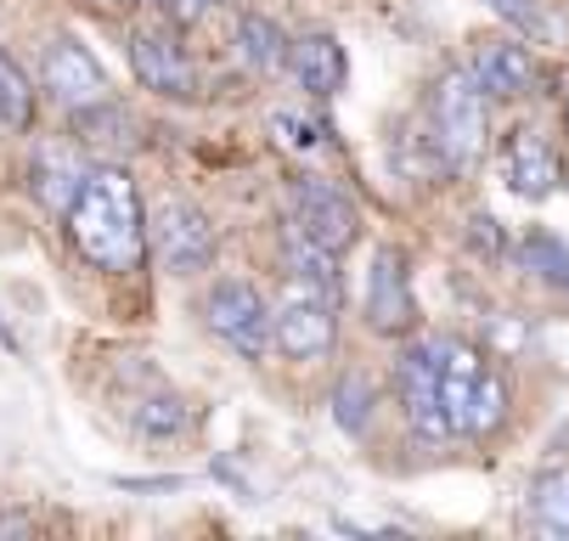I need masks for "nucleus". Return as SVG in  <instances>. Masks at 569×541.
Instances as JSON below:
<instances>
[{
    "mask_svg": "<svg viewBox=\"0 0 569 541\" xmlns=\"http://www.w3.org/2000/svg\"><path fill=\"white\" fill-rule=\"evenodd\" d=\"M141 198L136 181L119 164H97L79 187L73 209H68V231H73V249L86 254L102 271H130L147 249V231H141Z\"/></svg>",
    "mask_w": 569,
    "mask_h": 541,
    "instance_id": "1",
    "label": "nucleus"
},
{
    "mask_svg": "<svg viewBox=\"0 0 569 541\" xmlns=\"http://www.w3.org/2000/svg\"><path fill=\"white\" fill-rule=\"evenodd\" d=\"M429 119H435V136L446 147L451 170H473L485 159V147H491V97H485L473 68L440 73V86L429 97Z\"/></svg>",
    "mask_w": 569,
    "mask_h": 541,
    "instance_id": "2",
    "label": "nucleus"
},
{
    "mask_svg": "<svg viewBox=\"0 0 569 541\" xmlns=\"http://www.w3.org/2000/svg\"><path fill=\"white\" fill-rule=\"evenodd\" d=\"M271 339H277V350L288 361L328 355L333 339H339V293L288 277V293L277 299V311H271Z\"/></svg>",
    "mask_w": 569,
    "mask_h": 541,
    "instance_id": "3",
    "label": "nucleus"
},
{
    "mask_svg": "<svg viewBox=\"0 0 569 541\" xmlns=\"http://www.w3.org/2000/svg\"><path fill=\"white\" fill-rule=\"evenodd\" d=\"M203 328L237 350L242 361H260L277 339H271V304L260 299L254 282H242V277H220L209 293H203Z\"/></svg>",
    "mask_w": 569,
    "mask_h": 541,
    "instance_id": "4",
    "label": "nucleus"
},
{
    "mask_svg": "<svg viewBox=\"0 0 569 541\" xmlns=\"http://www.w3.org/2000/svg\"><path fill=\"white\" fill-rule=\"evenodd\" d=\"M214 226H209V214L198 209V203H187V198H164L152 209V254H158V266H164L170 277H198V271H209L214 266Z\"/></svg>",
    "mask_w": 569,
    "mask_h": 541,
    "instance_id": "5",
    "label": "nucleus"
},
{
    "mask_svg": "<svg viewBox=\"0 0 569 541\" xmlns=\"http://www.w3.org/2000/svg\"><path fill=\"white\" fill-rule=\"evenodd\" d=\"M395 395H400L406 423L423 440L451 434V418H446V401H440V339H418L395 355Z\"/></svg>",
    "mask_w": 569,
    "mask_h": 541,
    "instance_id": "6",
    "label": "nucleus"
},
{
    "mask_svg": "<svg viewBox=\"0 0 569 541\" xmlns=\"http://www.w3.org/2000/svg\"><path fill=\"white\" fill-rule=\"evenodd\" d=\"M361 311H367V328L378 339H406L418 328V293H412V271H406V254L395 243L372 249V266H367V288H361Z\"/></svg>",
    "mask_w": 569,
    "mask_h": 541,
    "instance_id": "7",
    "label": "nucleus"
},
{
    "mask_svg": "<svg viewBox=\"0 0 569 541\" xmlns=\"http://www.w3.org/2000/svg\"><path fill=\"white\" fill-rule=\"evenodd\" d=\"M40 86L51 91L57 108L86 113V108L108 102V68H102L86 46H79L73 34H57V40L46 46V57H40Z\"/></svg>",
    "mask_w": 569,
    "mask_h": 541,
    "instance_id": "8",
    "label": "nucleus"
},
{
    "mask_svg": "<svg viewBox=\"0 0 569 541\" xmlns=\"http://www.w3.org/2000/svg\"><path fill=\"white\" fill-rule=\"evenodd\" d=\"M305 238H316L321 249H333V254H345V249H356V238H361V214H356V203L333 187V181H321V176H299L293 181V214H288Z\"/></svg>",
    "mask_w": 569,
    "mask_h": 541,
    "instance_id": "9",
    "label": "nucleus"
},
{
    "mask_svg": "<svg viewBox=\"0 0 569 541\" xmlns=\"http://www.w3.org/2000/svg\"><path fill=\"white\" fill-rule=\"evenodd\" d=\"M130 68L147 91L170 97V102H187L198 91V68H192L176 29H136L130 34Z\"/></svg>",
    "mask_w": 569,
    "mask_h": 541,
    "instance_id": "10",
    "label": "nucleus"
},
{
    "mask_svg": "<svg viewBox=\"0 0 569 541\" xmlns=\"http://www.w3.org/2000/svg\"><path fill=\"white\" fill-rule=\"evenodd\" d=\"M502 181H508L513 198H530V203H536V198H552V187H558V152H552V141H547L536 124H525V130L508 136Z\"/></svg>",
    "mask_w": 569,
    "mask_h": 541,
    "instance_id": "11",
    "label": "nucleus"
},
{
    "mask_svg": "<svg viewBox=\"0 0 569 541\" xmlns=\"http://www.w3.org/2000/svg\"><path fill=\"white\" fill-rule=\"evenodd\" d=\"M485 350L468 344V339H440V401H446V418H451V434L468 429V401L485 378Z\"/></svg>",
    "mask_w": 569,
    "mask_h": 541,
    "instance_id": "12",
    "label": "nucleus"
},
{
    "mask_svg": "<svg viewBox=\"0 0 569 541\" xmlns=\"http://www.w3.org/2000/svg\"><path fill=\"white\" fill-rule=\"evenodd\" d=\"M473 73H479V86L491 102H513L536 86V62L519 40H485L473 51Z\"/></svg>",
    "mask_w": 569,
    "mask_h": 541,
    "instance_id": "13",
    "label": "nucleus"
},
{
    "mask_svg": "<svg viewBox=\"0 0 569 541\" xmlns=\"http://www.w3.org/2000/svg\"><path fill=\"white\" fill-rule=\"evenodd\" d=\"M86 164H79V152L73 147H40L34 152V164H29V187H34V198L51 209V214H68L73 209V198H79V187H86Z\"/></svg>",
    "mask_w": 569,
    "mask_h": 541,
    "instance_id": "14",
    "label": "nucleus"
},
{
    "mask_svg": "<svg viewBox=\"0 0 569 541\" xmlns=\"http://www.w3.org/2000/svg\"><path fill=\"white\" fill-rule=\"evenodd\" d=\"M288 68L299 73V86H305L310 97H339V91H345V46H339L333 34H321V29H310V34L293 40Z\"/></svg>",
    "mask_w": 569,
    "mask_h": 541,
    "instance_id": "15",
    "label": "nucleus"
},
{
    "mask_svg": "<svg viewBox=\"0 0 569 541\" xmlns=\"http://www.w3.org/2000/svg\"><path fill=\"white\" fill-rule=\"evenodd\" d=\"M73 130H79V147H91L97 159H124V152L136 147V124H130V113L108 97V102H97V108H86V113H73Z\"/></svg>",
    "mask_w": 569,
    "mask_h": 541,
    "instance_id": "16",
    "label": "nucleus"
},
{
    "mask_svg": "<svg viewBox=\"0 0 569 541\" xmlns=\"http://www.w3.org/2000/svg\"><path fill=\"white\" fill-rule=\"evenodd\" d=\"M231 46H237V57L249 62L254 73H277V68L293 57V40H288L271 18H260V12H242V18H237Z\"/></svg>",
    "mask_w": 569,
    "mask_h": 541,
    "instance_id": "17",
    "label": "nucleus"
},
{
    "mask_svg": "<svg viewBox=\"0 0 569 541\" xmlns=\"http://www.w3.org/2000/svg\"><path fill=\"white\" fill-rule=\"evenodd\" d=\"M282 266H288V277H299V282H316V288L339 293V254L321 249L316 238H305L293 220H288V231H282Z\"/></svg>",
    "mask_w": 569,
    "mask_h": 541,
    "instance_id": "18",
    "label": "nucleus"
},
{
    "mask_svg": "<svg viewBox=\"0 0 569 541\" xmlns=\"http://www.w3.org/2000/svg\"><path fill=\"white\" fill-rule=\"evenodd\" d=\"M508 407H513V383H508V372H502V367H485L479 390H473V401H468V429H462V434H473V440L497 434V429L508 423Z\"/></svg>",
    "mask_w": 569,
    "mask_h": 541,
    "instance_id": "19",
    "label": "nucleus"
},
{
    "mask_svg": "<svg viewBox=\"0 0 569 541\" xmlns=\"http://www.w3.org/2000/svg\"><path fill=\"white\" fill-rule=\"evenodd\" d=\"M130 429L147 434V440H176V434L192 429V407H187L181 395H170V390L141 395V401L130 407Z\"/></svg>",
    "mask_w": 569,
    "mask_h": 541,
    "instance_id": "20",
    "label": "nucleus"
},
{
    "mask_svg": "<svg viewBox=\"0 0 569 541\" xmlns=\"http://www.w3.org/2000/svg\"><path fill=\"white\" fill-rule=\"evenodd\" d=\"M519 266L536 277V282H547V288H563L569 293V243L563 238H552V231H525V243H519Z\"/></svg>",
    "mask_w": 569,
    "mask_h": 541,
    "instance_id": "21",
    "label": "nucleus"
},
{
    "mask_svg": "<svg viewBox=\"0 0 569 541\" xmlns=\"http://www.w3.org/2000/svg\"><path fill=\"white\" fill-rule=\"evenodd\" d=\"M530 524L541 535L569 541V469H552L530 485Z\"/></svg>",
    "mask_w": 569,
    "mask_h": 541,
    "instance_id": "22",
    "label": "nucleus"
},
{
    "mask_svg": "<svg viewBox=\"0 0 569 541\" xmlns=\"http://www.w3.org/2000/svg\"><path fill=\"white\" fill-rule=\"evenodd\" d=\"M328 407H333V423H339L345 434H367L372 407H378V383H372L367 372H345V378L333 383Z\"/></svg>",
    "mask_w": 569,
    "mask_h": 541,
    "instance_id": "23",
    "label": "nucleus"
},
{
    "mask_svg": "<svg viewBox=\"0 0 569 541\" xmlns=\"http://www.w3.org/2000/svg\"><path fill=\"white\" fill-rule=\"evenodd\" d=\"M0 124L7 130H29L34 124V86H29V73L0 51Z\"/></svg>",
    "mask_w": 569,
    "mask_h": 541,
    "instance_id": "24",
    "label": "nucleus"
},
{
    "mask_svg": "<svg viewBox=\"0 0 569 541\" xmlns=\"http://www.w3.org/2000/svg\"><path fill=\"white\" fill-rule=\"evenodd\" d=\"M491 12L508 18V29H519V34H547L552 29L547 0H491Z\"/></svg>",
    "mask_w": 569,
    "mask_h": 541,
    "instance_id": "25",
    "label": "nucleus"
},
{
    "mask_svg": "<svg viewBox=\"0 0 569 541\" xmlns=\"http://www.w3.org/2000/svg\"><path fill=\"white\" fill-rule=\"evenodd\" d=\"M271 136H277V147H293V152L321 147V130H316L310 119H293V113H277V119H271Z\"/></svg>",
    "mask_w": 569,
    "mask_h": 541,
    "instance_id": "26",
    "label": "nucleus"
},
{
    "mask_svg": "<svg viewBox=\"0 0 569 541\" xmlns=\"http://www.w3.org/2000/svg\"><path fill=\"white\" fill-rule=\"evenodd\" d=\"M164 12H170L176 23H203V18L214 12V0H164Z\"/></svg>",
    "mask_w": 569,
    "mask_h": 541,
    "instance_id": "27",
    "label": "nucleus"
},
{
    "mask_svg": "<svg viewBox=\"0 0 569 541\" xmlns=\"http://www.w3.org/2000/svg\"><path fill=\"white\" fill-rule=\"evenodd\" d=\"M7 530L18 535V530H29V519H23V513H0V535H7Z\"/></svg>",
    "mask_w": 569,
    "mask_h": 541,
    "instance_id": "28",
    "label": "nucleus"
},
{
    "mask_svg": "<svg viewBox=\"0 0 569 541\" xmlns=\"http://www.w3.org/2000/svg\"><path fill=\"white\" fill-rule=\"evenodd\" d=\"M0 344H7V350H18V333L7 328V317H0Z\"/></svg>",
    "mask_w": 569,
    "mask_h": 541,
    "instance_id": "29",
    "label": "nucleus"
}]
</instances>
